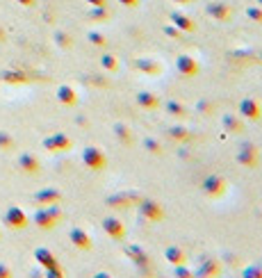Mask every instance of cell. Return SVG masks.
Masks as SVG:
<instances>
[{
    "mask_svg": "<svg viewBox=\"0 0 262 278\" xmlns=\"http://www.w3.org/2000/svg\"><path fill=\"white\" fill-rule=\"evenodd\" d=\"M137 212H139V217L144 221H148V224H162L166 217L160 201H155V198H144V196H141L139 203H137Z\"/></svg>",
    "mask_w": 262,
    "mask_h": 278,
    "instance_id": "obj_1",
    "label": "cell"
},
{
    "mask_svg": "<svg viewBox=\"0 0 262 278\" xmlns=\"http://www.w3.org/2000/svg\"><path fill=\"white\" fill-rule=\"evenodd\" d=\"M123 251H126V258H130V262L139 269V274H150V272H153V260H150L148 251H146L144 246L128 244Z\"/></svg>",
    "mask_w": 262,
    "mask_h": 278,
    "instance_id": "obj_2",
    "label": "cell"
},
{
    "mask_svg": "<svg viewBox=\"0 0 262 278\" xmlns=\"http://www.w3.org/2000/svg\"><path fill=\"white\" fill-rule=\"evenodd\" d=\"M201 189H203V194L208 198H221L228 192V180L224 176H219V173H210V176L203 178Z\"/></svg>",
    "mask_w": 262,
    "mask_h": 278,
    "instance_id": "obj_3",
    "label": "cell"
},
{
    "mask_svg": "<svg viewBox=\"0 0 262 278\" xmlns=\"http://www.w3.org/2000/svg\"><path fill=\"white\" fill-rule=\"evenodd\" d=\"M237 114H240L244 121L256 123L262 119V103L253 96H246L240 101V107H237Z\"/></svg>",
    "mask_w": 262,
    "mask_h": 278,
    "instance_id": "obj_4",
    "label": "cell"
},
{
    "mask_svg": "<svg viewBox=\"0 0 262 278\" xmlns=\"http://www.w3.org/2000/svg\"><path fill=\"white\" fill-rule=\"evenodd\" d=\"M176 71L182 75V78L192 80V78H198V73H201V64H198V59L194 57V55L180 53L176 57Z\"/></svg>",
    "mask_w": 262,
    "mask_h": 278,
    "instance_id": "obj_5",
    "label": "cell"
},
{
    "mask_svg": "<svg viewBox=\"0 0 262 278\" xmlns=\"http://www.w3.org/2000/svg\"><path fill=\"white\" fill-rule=\"evenodd\" d=\"M82 162H85V166H89L91 171H105L107 169V155L98 146H87L82 150Z\"/></svg>",
    "mask_w": 262,
    "mask_h": 278,
    "instance_id": "obj_6",
    "label": "cell"
},
{
    "mask_svg": "<svg viewBox=\"0 0 262 278\" xmlns=\"http://www.w3.org/2000/svg\"><path fill=\"white\" fill-rule=\"evenodd\" d=\"M237 164L244 166V169H258L260 166V153H258V146L256 144H242L240 150L235 155Z\"/></svg>",
    "mask_w": 262,
    "mask_h": 278,
    "instance_id": "obj_7",
    "label": "cell"
},
{
    "mask_svg": "<svg viewBox=\"0 0 262 278\" xmlns=\"http://www.w3.org/2000/svg\"><path fill=\"white\" fill-rule=\"evenodd\" d=\"M205 11L217 23H230V18H233V7L228 2H224V0H212V2H208Z\"/></svg>",
    "mask_w": 262,
    "mask_h": 278,
    "instance_id": "obj_8",
    "label": "cell"
},
{
    "mask_svg": "<svg viewBox=\"0 0 262 278\" xmlns=\"http://www.w3.org/2000/svg\"><path fill=\"white\" fill-rule=\"evenodd\" d=\"M139 198L141 196L137 192H117L112 196H107V205L114 210H128L139 203Z\"/></svg>",
    "mask_w": 262,
    "mask_h": 278,
    "instance_id": "obj_9",
    "label": "cell"
},
{
    "mask_svg": "<svg viewBox=\"0 0 262 278\" xmlns=\"http://www.w3.org/2000/svg\"><path fill=\"white\" fill-rule=\"evenodd\" d=\"M103 230H105L114 242H123L128 237V228H126V224H123L119 217H105V219H103Z\"/></svg>",
    "mask_w": 262,
    "mask_h": 278,
    "instance_id": "obj_10",
    "label": "cell"
},
{
    "mask_svg": "<svg viewBox=\"0 0 262 278\" xmlns=\"http://www.w3.org/2000/svg\"><path fill=\"white\" fill-rule=\"evenodd\" d=\"M134 69L139 71V73H144V75H150V78H157V75H162V64L157 62V59H153V57H139V59H134Z\"/></svg>",
    "mask_w": 262,
    "mask_h": 278,
    "instance_id": "obj_11",
    "label": "cell"
},
{
    "mask_svg": "<svg viewBox=\"0 0 262 278\" xmlns=\"http://www.w3.org/2000/svg\"><path fill=\"white\" fill-rule=\"evenodd\" d=\"M221 274V262L219 258H203L194 269V276H219Z\"/></svg>",
    "mask_w": 262,
    "mask_h": 278,
    "instance_id": "obj_12",
    "label": "cell"
},
{
    "mask_svg": "<svg viewBox=\"0 0 262 278\" xmlns=\"http://www.w3.org/2000/svg\"><path fill=\"white\" fill-rule=\"evenodd\" d=\"M162 258H164L171 267H176V265H185V262H189V256H187V251L182 249V246H176V244H171V246H166L164 249V253H162Z\"/></svg>",
    "mask_w": 262,
    "mask_h": 278,
    "instance_id": "obj_13",
    "label": "cell"
},
{
    "mask_svg": "<svg viewBox=\"0 0 262 278\" xmlns=\"http://www.w3.org/2000/svg\"><path fill=\"white\" fill-rule=\"evenodd\" d=\"M221 126H224V130L230 135H242L246 130V121L240 114H224V117H221Z\"/></svg>",
    "mask_w": 262,
    "mask_h": 278,
    "instance_id": "obj_14",
    "label": "cell"
},
{
    "mask_svg": "<svg viewBox=\"0 0 262 278\" xmlns=\"http://www.w3.org/2000/svg\"><path fill=\"white\" fill-rule=\"evenodd\" d=\"M169 21H171L180 32H196L198 30L196 21H192V18H189L187 14H182V11H171V14H169Z\"/></svg>",
    "mask_w": 262,
    "mask_h": 278,
    "instance_id": "obj_15",
    "label": "cell"
},
{
    "mask_svg": "<svg viewBox=\"0 0 262 278\" xmlns=\"http://www.w3.org/2000/svg\"><path fill=\"white\" fill-rule=\"evenodd\" d=\"M134 103H137L141 110H146V112H153V110L160 107V98H157V94H153V91H139V94L134 96Z\"/></svg>",
    "mask_w": 262,
    "mask_h": 278,
    "instance_id": "obj_16",
    "label": "cell"
},
{
    "mask_svg": "<svg viewBox=\"0 0 262 278\" xmlns=\"http://www.w3.org/2000/svg\"><path fill=\"white\" fill-rule=\"evenodd\" d=\"M114 137H117V141H121V146L134 144V133L130 130V126H126V123H114Z\"/></svg>",
    "mask_w": 262,
    "mask_h": 278,
    "instance_id": "obj_17",
    "label": "cell"
},
{
    "mask_svg": "<svg viewBox=\"0 0 262 278\" xmlns=\"http://www.w3.org/2000/svg\"><path fill=\"white\" fill-rule=\"evenodd\" d=\"M164 110H166V114H169V117H173V119H187L189 117V110L182 105L180 101H166L164 103Z\"/></svg>",
    "mask_w": 262,
    "mask_h": 278,
    "instance_id": "obj_18",
    "label": "cell"
},
{
    "mask_svg": "<svg viewBox=\"0 0 262 278\" xmlns=\"http://www.w3.org/2000/svg\"><path fill=\"white\" fill-rule=\"evenodd\" d=\"M71 242H73L78 249H82V251H89V249H91V237L87 235L82 228H73V230H71Z\"/></svg>",
    "mask_w": 262,
    "mask_h": 278,
    "instance_id": "obj_19",
    "label": "cell"
},
{
    "mask_svg": "<svg viewBox=\"0 0 262 278\" xmlns=\"http://www.w3.org/2000/svg\"><path fill=\"white\" fill-rule=\"evenodd\" d=\"M169 137H171L173 141H178V144H185V141L192 139V130L185 128V126H180V123H176V126L169 128Z\"/></svg>",
    "mask_w": 262,
    "mask_h": 278,
    "instance_id": "obj_20",
    "label": "cell"
},
{
    "mask_svg": "<svg viewBox=\"0 0 262 278\" xmlns=\"http://www.w3.org/2000/svg\"><path fill=\"white\" fill-rule=\"evenodd\" d=\"M141 148L146 150V153H150V155H164V148H162V144L157 141L155 137H144L141 139Z\"/></svg>",
    "mask_w": 262,
    "mask_h": 278,
    "instance_id": "obj_21",
    "label": "cell"
},
{
    "mask_svg": "<svg viewBox=\"0 0 262 278\" xmlns=\"http://www.w3.org/2000/svg\"><path fill=\"white\" fill-rule=\"evenodd\" d=\"M101 66H103V71H110V73H114V71L119 69V57H117V55H112V53H103Z\"/></svg>",
    "mask_w": 262,
    "mask_h": 278,
    "instance_id": "obj_22",
    "label": "cell"
},
{
    "mask_svg": "<svg viewBox=\"0 0 262 278\" xmlns=\"http://www.w3.org/2000/svg\"><path fill=\"white\" fill-rule=\"evenodd\" d=\"M46 144L53 146V150H69L71 148V139L64 137V135H57V137H53L50 141H46Z\"/></svg>",
    "mask_w": 262,
    "mask_h": 278,
    "instance_id": "obj_23",
    "label": "cell"
},
{
    "mask_svg": "<svg viewBox=\"0 0 262 278\" xmlns=\"http://www.w3.org/2000/svg\"><path fill=\"white\" fill-rule=\"evenodd\" d=\"M91 18L98 23H107L112 18V11L107 9V7H94V9H91Z\"/></svg>",
    "mask_w": 262,
    "mask_h": 278,
    "instance_id": "obj_24",
    "label": "cell"
},
{
    "mask_svg": "<svg viewBox=\"0 0 262 278\" xmlns=\"http://www.w3.org/2000/svg\"><path fill=\"white\" fill-rule=\"evenodd\" d=\"M246 18L253 23H258V25H262V7L260 5H251L246 7Z\"/></svg>",
    "mask_w": 262,
    "mask_h": 278,
    "instance_id": "obj_25",
    "label": "cell"
},
{
    "mask_svg": "<svg viewBox=\"0 0 262 278\" xmlns=\"http://www.w3.org/2000/svg\"><path fill=\"white\" fill-rule=\"evenodd\" d=\"M59 101L66 103V105H75L78 96H75V91L71 89V87H62V89H59Z\"/></svg>",
    "mask_w": 262,
    "mask_h": 278,
    "instance_id": "obj_26",
    "label": "cell"
},
{
    "mask_svg": "<svg viewBox=\"0 0 262 278\" xmlns=\"http://www.w3.org/2000/svg\"><path fill=\"white\" fill-rule=\"evenodd\" d=\"M162 32H164V37H169V39H173V41H178V39H182V34L185 32H180L173 23H169V25H164L162 27Z\"/></svg>",
    "mask_w": 262,
    "mask_h": 278,
    "instance_id": "obj_27",
    "label": "cell"
},
{
    "mask_svg": "<svg viewBox=\"0 0 262 278\" xmlns=\"http://www.w3.org/2000/svg\"><path fill=\"white\" fill-rule=\"evenodd\" d=\"M242 276L244 278H262V265H249V267H244Z\"/></svg>",
    "mask_w": 262,
    "mask_h": 278,
    "instance_id": "obj_28",
    "label": "cell"
},
{
    "mask_svg": "<svg viewBox=\"0 0 262 278\" xmlns=\"http://www.w3.org/2000/svg\"><path fill=\"white\" fill-rule=\"evenodd\" d=\"M214 110H217V105H214L212 101H201V103H196V112H201V114H212Z\"/></svg>",
    "mask_w": 262,
    "mask_h": 278,
    "instance_id": "obj_29",
    "label": "cell"
},
{
    "mask_svg": "<svg viewBox=\"0 0 262 278\" xmlns=\"http://www.w3.org/2000/svg\"><path fill=\"white\" fill-rule=\"evenodd\" d=\"M173 274H176L178 278H189V276H194V269H189L187 262H185V265H176V267H173Z\"/></svg>",
    "mask_w": 262,
    "mask_h": 278,
    "instance_id": "obj_30",
    "label": "cell"
},
{
    "mask_svg": "<svg viewBox=\"0 0 262 278\" xmlns=\"http://www.w3.org/2000/svg\"><path fill=\"white\" fill-rule=\"evenodd\" d=\"M89 41L94 43V46H98V48H105L107 46L105 34H101V32H89Z\"/></svg>",
    "mask_w": 262,
    "mask_h": 278,
    "instance_id": "obj_31",
    "label": "cell"
},
{
    "mask_svg": "<svg viewBox=\"0 0 262 278\" xmlns=\"http://www.w3.org/2000/svg\"><path fill=\"white\" fill-rule=\"evenodd\" d=\"M123 7H130V9H134V7H139L141 0H119Z\"/></svg>",
    "mask_w": 262,
    "mask_h": 278,
    "instance_id": "obj_32",
    "label": "cell"
},
{
    "mask_svg": "<svg viewBox=\"0 0 262 278\" xmlns=\"http://www.w3.org/2000/svg\"><path fill=\"white\" fill-rule=\"evenodd\" d=\"M91 7H107V0H87Z\"/></svg>",
    "mask_w": 262,
    "mask_h": 278,
    "instance_id": "obj_33",
    "label": "cell"
},
{
    "mask_svg": "<svg viewBox=\"0 0 262 278\" xmlns=\"http://www.w3.org/2000/svg\"><path fill=\"white\" fill-rule=\"evenodd\" d=\"M173 2H178V5H192L194 0H173Z\"/></svg>",
    "mask_w": 262,
    "mask_h": 278,
    "instance_id": "obj_34",
    "label": "cell"
},
{
    "mask_svg": "<svg viewBox=\"0 0 262 278\" xmlns=\"http://www.w3.org/2000/svg\"><path fill=\"white\" fill-rule=\"evenodd\" d=\"M256 5H260V7H262V0H256Z\"/></svg>",
    "mask_w": 262,
    "mask_h": 278,
    "instance_id": "obj_35",
    "label": "cell"
}]
</instances>
